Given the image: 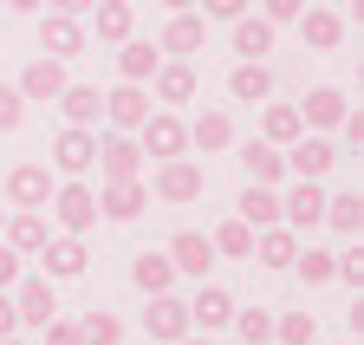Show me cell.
Masks as SVG:
<instances>
[{
	"mask_svg": "<svg viewBox=\"0 0 364 345\" xmlns=\"http://www.w3.org/2000/svg\"><path fill=\"white\" fill-rule=\"evenodd\" d=\"M91 26H98L105 46H124L130 26H136V7H130V0H98V7H91Z\"/></svg>",
	"mask_w": 364,
	"mask_h": 345,
	"instance_id": "4dcf8cb0",
	"label": "cell"
},
{
	"mask_svg": "<svg viewBox=\"0 0 364 345\" xmlns=\"http://www.w3.org/2000/svg\"><path fill=\"white\" fill-rule=\"evenodd\" d=\"M0 345H26V339H20V332H7V339H0Z\"/></svg>",
	"mask_w": 364,
	"mask_h": 345,
	"instance_id": "816d5d0a",
	"label": "cell"
},
{
	"mask_svg": "<svg viewBox=\"0 0 364 345\" xmlns=\"http://www.w3.org/2000/svg\"><path fill=\"white\" fill-rule=\"evenodd\" d=\"M20 332V313H14V293H0V339Z\"/></svg>",
	"mask_w": 364,
	"mask_h": 345,
	"instance_id": "bcb514c9",
	"label": "cell"
},
{
	"mask_svg": "<svg viewBox=\"0 0 364 345\" xmlns=\"http://www.w3.org/2000/svg\"><path fill=\"white\" fill-rule=\"evenodd\" d=\"M39 53L46 59H78L85 53V26L72 14H53V7H46L39 14Z\"/></svg>",
	"mask_w": 364,
	"mask_h": 345,
	"instance_id": "e0dca14e",
	"label": "cell"
},
{
	"mask_svg": "<svg viewBox=\"0 0 364 345\" xmlns=\"http://www.w3.org/2000/svg\"><path fill=\"white\" fill-rule=\"evenodd\" d=\"M326 7H332V0H326Z\"/></svg>",
	"mask_w": 364,
	"mask_h": 345,
	"instance_id": "db71d44e",
	"label": "cell"
},
{
	"mask_svg": "<svg viewBox=\"0 0 364 345\" xmlns=\"http://www.w3.org/2000/svg\"><path fill=\"white\" fill-rule=\"evenodd\" d=\"M130 287L144 293V299H150V293H176V267H169V254H150V248H144V254L130 261Z\"/></svg>",
	"mask_w": 364,
	"mask_h": 345,
	"instance_id": "83f0119b",
	"label": "cell"
},
{
	"mask_svg": "<svg viewBox=\"0 0 364 345\" xmlns=\"http://www.w3.org/2000/svg\"><path fill=\"white\" fill-rule=\"evenodd\" d=\"M65 85H72V78H65V59H46V53H39V59H33V65L14 78V92H20L26 105H53V98L65 92Z\"/></svg>",
	"mask_w": 364,
	"mask_h": 345,
	"instance_id": "5bb4252c",
	"label": "cell"
},
{
	"mask_svg": "<svg viewBox=\"0 0 364 345\" xmlns=\"http://www.w3.org/2000/svg\"><path fill=\"white\" fill-rule=\"evenodd\" d=\"M293 111H299V124H306V131H338V117H345L351 105H345V92H338V85H312V92H306Z\"/></svg>",
	"mask_w": 364,
	"mask_h": 345,
	"instance_id": "ac0fdd59",
	"label": "cell"
},
{
	"mask_svg": "<svg viewBox=\"0 0 364 345\" xmlns=\"http://www.w3.org/2000/svg\"><path fill=\"white\" fill-rule=\"evenodd\" d=\"M189 150H235V117L228 111H202L196 124H189Z\"/></svg>",
	"mask_w": 364,
	"mask_h": 345,
	"instance_id": "f1b7e54d",
	"label": "cell"
},
{
	"mask_svg": "<svg viewBox=\"0 0 364 345\" xmlns=\"http://www.w3.org/2000/svg\"><path fill=\"white\" fill-rule=\"evenodd\" d=\"M98 163V131H85V124H65L53 137V169L59 176H85V169Z\"/></svg>",
	"mask_w": 364,
	"mask_h": 345,
	"instance_id": "8fae6325",
	"label": "cell"
},
{
	"mask_svg": "<svg viewBox=\"0 0 364 345\" xmlns=\"http://www.w3.org/2000/svg\"><path fill=\"white\" fill-rule=\"evenodd\" d=\"M176 345H208V332H202V339H196V332H189V339H176Z\"/></svg>",
	"mask_w": 364,
	"mask_h": 345,
	"instance_id": "f907efd6",
	"label": "cell"
},
{
	"mask_svg": "<svg viewBox=\"0 0 364 345\" xmlns=\"http://www.w3.org/2000/svg\"><path fill=\"white\" fill-rule=\"evenodd\" d=\"M273 345H318L312 313H273Z\"/></svg>",
	"mask_w": 364,
	"mask_h": 345,
	"instance_id": "d590c367",
	"label": "cell"
},
{
	"mask_svg": "<svg viewBox=\"0 0 364 345\" xmlns=\"http://www.w3.org/2000/svg\"><path fill=\"white\" fill-rule=\"evenodd\" d=\"M260 137H267L273 150H287L293 137H306V124H299V111H293V105H267V117H260Z\"/></svg>",
	"mask_w": 364,
	"mask_h": 345,
	"instance_id": "e575fe53",
	"label": "cell"
},
{
	"mask_svg": "<svg viewBox=\"0 0 364 345\" xmlns=\"http://www.w3.org/2000/svg\"><path fill=\"white\" fill-rule=\"evenodd\" d=\"M0 228H7V208H0Z\"/></svg>",
	"mask_w": 364,
	"mask_h": 345,
	"instance_id": "f5cc1de1",
	"label": "cell"
},
{
	"mask_svg": "<svg viewBox=\"0 0 364 345\" xmlns=\"http://www.w3.org/2000/svg\"><path fill=\"white\" fill-rule=\"evenodd\" d=\"M293 254H299V235L287 228V222H273V228H254V254L247 261H260V267H293Z\"/></svg>",
	"mask_w": 364,
	"mask_h": 345,
	"instance_id": "7402d4cb",
	"label": "cell"
},
{
	"mask_svg": "<svg viewBox=\"0 0 364 345\" xmlns=\"http://www.w3.org/2000/svg\"><path fill=\"white\" fill-rule=\"evenodd\" d=\"M293 26H299V39H306L312 53H338V46H345V20H338V7H306Z\"/></svg>",
	"mask_w": 364,
	"mask_h": 345,
	"instance_id": "ffe728a7",
	"label": "cell"
},
{
	"mask_svg": "<svg viewBox=\"0 0 364 345\" xmlns=\"http://www.w3.org/2000/svg\"><path fill=\"white\" fill-rule=\"evenodd\" d=\"M228 326L241 332V345H273V313H267V307H247V313L235 307V319H228Z\"/></svg>",
	"mask_w": 364,
	"mask_h": 345,
	"instance_id": "74e56055",
	"label": "cell"
},
{
	"mask_svg": "<svg viewBox=\"0 0 364 345\" xmlns=\"http://www.w3.org/2000/svg\"><path fill=\"white\" fill-rule=\"evenodd\" d=\"M280 222H287L293 235L318 228V222H326V183H299V176H293V189L280 196Z\"/></svg>",
	"mask_w": 364,
	"mask_h": 345,
	"instance_id": "ba28073f",
	"label": "cell"
},
{
	"mask_svg": "<svg viewBox=\"0 0 364 345\" xmlns=\"http://www.w3.org/2000/svg\"><path fill=\"white\" fill-rule=\"evenodd\" d=\"M338 131H345V150L364 156V111H345V117H338Z\"/></svg>",
	"mask_w": 364,
	"mask_h": 345,
	"instance_id": "7bdbcfd3",
	"label": "cell"
},
{
	"mask_svg": "<svg viewBox=\"0 0 364 345\" xmlns=\"http://www.w3.org/2000/svg\"><path fill=\"white\" fill-rule=\"evenodd\" d=\"M91 7H98V0H53V14H72V20H78V14H91Z\"/></svg>",
	"mask_w": 364,
	"mask_h": 345,
	"instance_id": "7dc6e473",
	"label": "cell"
},
{
	"mask_svg": "<svg viewBox=\"0 0 364 345\" xmlns=\"http://www.w3.org/2000/svg\"><path fill=\"white\" fill-rule=\"evenodd\" d=\"M332 261H338L332 248H299V254H293V267H299L306 287H326V280H332Z\"/></svg>",
	"mask_w": 364,
	"mask_h": 345,
	"instance_id": "f35d334b",
	"label": "cell"
},
{
	"mask_svg": "<svg viewBox=\"0 0 364 345\" xmlns=\"http://www.w3.org/2000/svg\"><path fill=\"white\" fill-rule=\"evenodd\" d=\"M235 215H241L247 228H273V222H280V189L247 183V189H241V202H235Z\"/></svg>",
	"mask_w": 364,
	"mask_h": 345,
	"instance_id": "f546056e",
	"label": "cell"
},
{
	"mask_svg": "<svg viewBox=\"0 0 364 345\" xmlns=\"http://www.w3.org/2000/svg\"><path fill=\"white\" fill-rule=\"evenodd\" d=\"M39 339H46V345H85V339H78V319H46Z\"/></svg>",
	"mask_w": 364,
	"mask_h": 345,
	"instance_id": "b9f144b4",
	"label": "cell"
},
{
	"mask_svg": "<svg viewBox=\"0 0 364 345\" xmlns=\"http://www.w3.org/2000/svg\"><path fill=\"white\" fill-rule=\"evenodd\" d=\"M0 241H7L20 261H33V254L53 241V215H46V208H7V228H0Z\"/></svg>",
	"mask_w": 364,
	"mask_h": 345,
	"instance_id": "52a82bcc",
	"label": "cell"
},
{
	"mask_svg": "<svg viewBox=\"0 0 364 345\" xmlns=\"http://www.w3.org/2000/svg\"><path fill=\"white\" fill-rule=\"evenodd\" d=\"M332 169H338V144L332 137H293L287 144V176H299V183H326L332 176Z\"/></svg>",
	"mask_w": 364,
	"mask_h": 345,
	"instance_id": "277c9868",
	"label": "cell"
},
{
	"mask_svg": "<svg viewBox=\"0 0 364 345\" xmlns=\"http://www.w3.org/2000/svg\"><path fill=\"white\" fill-rule=\"evenodd\" d=\"M46 208H53V222H59L65 235H85L91 222H98V189H91L85 176H65V183L53 189V202H46Z\"/></svg>",
	"mask_w": 364,
	"mask_h": 345,
	"instance_id": "7a4b0ae2",
	"label": "cell"
},
{
	"mask_svg": "<svg viewBox=\"0 0 364 345\" xmlns=\"http://www.w3.org/2000/svg\"><path fill=\"white\" fill-rule=\"evenodd\" d=\"M33 261H39V274H46V280H78L91 254H85V235H53V241L33 254Z\"/></svg>",
	"mask_w": 364,
	"mask_h": 345,
	"instance_id": "9a60e30c",
	"label": "cell"
},
{
	"mask_svg": "<svg viewBox=\"0 0 364 345\" xmlns=\"http://www.w3.org/2000/svg\"><path fill=\"white\" fill-rule=\"evenodd\" d=\"M53 189H59V176H53L46 163H14V169H7V202H14V208H46V202H53Z\"/></svg>",
	"mask_w": 364,
	"mask_h": 345,
	"instance_id": "9c48e42d",
	"label": "cell"
},
{
	"mask_svg": "<svg viewBox=\"0 0 364 345\" xmlns=\"http://www.w3.org/2000/svg\"><path fill=\"white\" fill-rule=\"evenodd\" d=\"M144 117H150V85H124L117 78V92H105V131H130L136 137Z\"/></svg>",
	"mask_w": 364,
	"mask_h": 345,
	"instance_id": "7c38bea8",
	"label": "cell"
},
{
	"mask_svg": "<svg viewBox=\"0 0 364 345\" xmlns=\"http://www.w3.org/2000/svg\"><path fill=\"white\" fill-rule=\"evenodd\" d=\"M163 254H169V267H176V274H189V280H202V274L215 267V248H208V235H196V228H176Z\"/></svg>",
	"mask_w": 364,
	"mask_h": 345,
	"instance_id": "d6986e66",
	"label": "cell"
},
{
	"mask_svg": "<svg viewBox=\"0 0 364 345\" xmlns=\"http://www.w3.org/2000/svg\"><path fill=\"white\" fill-rule=\"evenodd\" d=\"M208 248L221 254V261H247V254H254V228L241 222V215H228V222L208 235Z\"/></svg>",
	"mask_w": 364,
	"mask_h": 345,
	"instance_id": "836d02e7",
	"label": "cell"
},
{
	"mask_svg": "<svg viewBox=\"0 0 364 345\" xmlns=\"http://www.w3.org/2000/svg\"><path fill=\"white\" fill-rule=\"evenodd\" d=\"M156 53H163V59H196V53H208V20H202V14H169Z\"/></svg>",
	"mask_w": 364,
	"mask_h": 345,
	"instance_id": "4fadbf2b",
	"label": "cell"
},
{
	"mask_svg": "<svg viewBox=\"0 0 364 345\" xmlns=\"http://www.w3.org/2000/svg\"><path fill=\"white\" fill-rule=\"evenodd\" d=\"M150 92H156V105H189L196 98V65L189 59H163L156 78H150Z\"/></svg>",
	"mask_w": 364,
	"mask_h": 345,
	"instance_id": "603a6c76",
	"label": "cell"
},
{
	"mask_svg": "<svg viewBox=\"0 0 364 345\" xmlns=\"http://www.w3.org/2000/svg\"><path fill=\"white\" fill-rule=\"evenodd\" d=\"M228 98L235 105H267L273 98V65L267 59H241L235 72H228Z\"/></svg>",
	"mask_w": 364,
	"mask_h": 345,
	"instance_id": "44dd1931",
	"label": "cell"
},
{
	"mask_svg": "<svg viewBox=\"0 0 364 345\" xmlns=\"http://www.w3.org/2000/svg\"><path fill=\"white\" fill-rule=\"evenodd\" d=\"M228 26H235V53L241 59H267L273 39H280V26H267L260 14H241V20H228Z\"/></svg>",
	"mask_w": 364,
	"mask_h": 345,
	"instance_id": "1f68e13d",
	"label": "cell"
},
{
	"mask_svg": "<svg viewBox=\"0 0 364 345\" xmlns=\"http://www.w3.org/2000/svg\"><path fill=\"white\" fill-rule=\"evenodd\" d=\"M0 7H14V14H46V0H0Z\"/></svg>",
	"mask_w": 364,
	"mask_h": 345,
	"instance_id": "c3c4849f",
	"label": "cell"
},
{
	"mask_svg": "<svg viewBox=\"0 0 364 345\" xmlns=\"http://www.w3.org/2000/svg\"><path fill=\"white\" fill-rule=\"evenodd\" d=\"M156 65H163L156 39H124V46H117V78H124V85H150Z\"/></svg>",
	"mask_w": 364,
	"mask_h": 345,
	"instance_id": "cb8c5ba5",
	"label": "cell"
},
{
	"mask_svg": "<svg viewBox=\"0 0 364 345\" xmlns=\"http://www.w3.org/2000/svg\"><path fill=\"white\" fill-rule=\"evenodd\" d=\"M163 7H169V14H196V0H163Z\"/></svg>",
	"mask_w": 364,
	"mask_h": 345,
	"instance_id": "681fc988",
	"label": "cell"
},
{
	"mask_svg": "<svg viewBox=\"0 0 364 345\" xmlns=\"http://www.w3.org/2000/svg\"><path fill=\"white\" fill-rule=\"evenodd\" d=\"M299 14H306V0H260V20L267 26H293Z\"/></svg>",
	"mask_w": 364,
	"mask_h": 345,
	"instance_id": "60d3db41",
	"label": "cell"
},
{
	"mask_svg": "<svg viewBox=\"0 0 364 345\" xmlns=\"http://www.w3.org/2000/svg\"><path fill=\"white\" fill-rule=\"evenodd\" d=\"M150 208V183L130 176V183H98V215L105 222H136Z\"/></svg>",
	"mask_w": 364,
	"mask_h": 345,
	"instance_id": "2e32d148",
	"label": "cell"
},
{
	"mask_svg": "<svg viewBox=\"0 0 364 345\" xmlns=\"http://www.w3.org/2000/svg\"><path fill=\"white\" fill-rule=\"evenodd\" d=\"M136 150L169 163V156H189V124H182L176 111H150L144 124H136Z\"/></svg>",
	"mask_w": 364,
	"mask_h": 345,
	"instance_id": "3957f363",
	"label": "cell"
},
{
	"mask_svg": "<svg viewBox=\"0 0 364 345\" xmlns=\"http://www.w3.org/2000/svg\"><path fill=\"white\" fill-rule=\"evenodd\" d=\"M14 313H20V326H46V319H59V293H53V280H46V274H20L14 287Z\"/></svg>",
	"mask_w": 364,
	"mask_h": 345,
	"instance_id": "8992f818",
	"label": "cell"
},
{
	"mask_svg": "<svg viewBox=\"0 0 364 345\" xmlns=\"http://www.w3.org/2000/svg\"><path fill=\"white\" fill-rule=\"evenodd\" d=\"M235 319V293L228 287H196V299H189V326H202V332H215V326H228Z\"/></svg>",
	"mask_w": 364,
	"mask_h": 345,
	"instance_id": "484cf974",
	"label": "cell"
},
{
	"mask_svg": "<svg viewBox=\"0 0 364 345\" xmlns=\"http://www.w3.org/2000/svg\"><path fill=\"white\" fill-rule=\"evenodd\" d=\"M98 183H130V176H144V150H136L130 131H105L98 137Z\"/></svg>",
	"mask_w": 364,
	"mask_h": 345,
	"instance_id": "5b68a950",
	"label": "cell"
},
{
	"mask_svg": "<svg viewBox=\"0 0 364 345\" xmlns=\"http://www.w3.org/2000/svg\"><path fill=\"white\" fill-rule=\"evenodd\" d=\"M78 339H85V345H117V339H124V319L105 313V307H91V313L78 319Z\"/></svg>",
	"mask_w": 364,
	"mask_h": 345,
	"instance_id": "8d00e7d4",
	"label": "cell"
},
{
	"mask_svg": "<svg viewBox=\"0 0 364 345\" xmlns=\"http://www.w3.org/2000/svg\"><path fill=\"white\" fill-rule=\"evenodd\" d=\"M20 274H26V261H20V254H14L7 241H0V293H7V287H14Z\"/></svg>",
	"mask_w": 364,
	"mask_h": 345,
	"instance_id": "f6af8a7d",
	"label": "cell"
},
{
	"mask_svg": "<svg viewBox=\"0 0 364 345\" xmlns=\"http://www.w3.org/2000/svg\"><path fill=\"white\" fill-rule=\"evenodd\" d=\"M144 332L156 345H176V339H189V299H176V293H150V313H144Z\"/></svg>",
	"mask_w": 364,
	"mask_h": 345,
	"instance_id": "30bf717a",
	"label": "cell"
},
{
	"mask_svg": "<svg viewBox=\"0 0 364 345\" xmlns=\"http://www.w3.org/2000/svg\"><path fill=\"white\" fill-rule=\"evenodd\" d=\"M196 7H202V20H241L247 0H196Z\"/></svg>",
	"mask_w": 364,
	"mask_h": 345,
	"instance_id": "ee69618b",
	"label": "cell"
},
{
	"mask_svg": "<svg viewBox=\"0 0 364 345\" xmlns=\"http://www.w3.org/2000/svg\"><path fill=\"white\" fill-rule=\"evenodd\" d=\"M202 189H208V176H202V163H196V156H169V163H156V183H150L156 202L189 208V202H202Z\"/></svg>",
	"mask_w": 364,
	"mask_h": 345,
	"instance_id": "6da1fadb",
	"label": "cell"
},
{
	"mask_svg": "<svg viewBox=\"0 0 364 345\" xmlns=\"http://www.w3.org/2000/svg\"><path fill=\"white\" fill-rule=\"evenodd\" d=\"M241 169H247V183H287V150H273L267 137H254V144H241Z\"/></svg>",
	"mask_w": 364,
	"mask_h": 345,
	"instance_id": "d4e9b609",
	"label": "cell"
},
{
	"mask_svg": "<svg viewBox=\"0 0 364 345\" xmlns=\"http://www.w3.org/2000/svg\"><path fill=\"white\" fill-rule=\"evenodd\" d=\"M326 228H338L345 241H358V235H364V196H358V189L326 196Z\"/></svg>",
	"mask_w": 364,
	"mask_h": 345,
	"instance_id": "d6a6232c",
	"label": "cell"
},
{
	"mask_svg": "<svg viewBox=\"0 0 364 345\" xmlns=\"http://www.w3.org/2000/svg\"><path fill=\"white\" fill-rule=\"evenodd\" d=\"M53 105L65 111V124H85V131H98V117H105V92L98 85H65Z\"/></svg>",
	"mask_w": 364,
	"mask_h": 345,
	"instance_id": "4316f807",
	"label": "cell"
},
{
	"mask_svg": "<svg viewBox=\"0 0 364 345\" xmlns=\"http://www.w3.org/2000/svg\"><path fill=\"white\" fill-rule=\"evenodd\" d=\"M20 124H26V98L14 92V85H0V137L20 131Z\"/></svg>",
	"mask_w": 364,
	"mask_h": 345,
	"instance_id": "ab89813d",
	"label": "cell"
}]
</instances>
